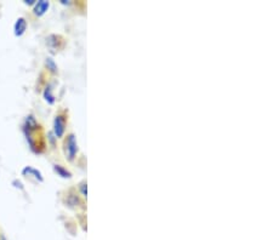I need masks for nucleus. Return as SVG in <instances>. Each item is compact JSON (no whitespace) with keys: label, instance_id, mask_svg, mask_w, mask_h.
<instances>
[{"label":"nucleus","instance_id":"1","mask_svg":"<svg viewBox=\"0 0 273 240\" xmlns=\"http://www.w3.org/2000/svg\"><path fill=\"white\" fill-rule=\"evenodd\" d=\"M76 153H77L76 139H74L73 135H71L68 136V138H67L66 141V154L69 160H72V159L74 158V155H76Z\"/></svg>","mask_w":273,"mask_h":240},{"label":"nucleus","instance_id":"2","mask_svg":"<svg viewBox=\"0 0 273 240\" xmlns=\"http://www.w3.org/2000/svg\"><path fill=\"white\" fill-rule=\"evenodd\" d=\"M65 126H66V119L62 116H57L55 119V135L56 137H62L63 133H65Z\"/></svg>","mask_w":273,"mask_h":240},{"label":"nucleus","instance_id":"3","mask_svg":"<svg viewBox=\"0 0 273 240\" xmlns=\"http://www.w3.org/2000/svg\"><path fill=\"white\" fill-rule=\"evenodd\" d=\"M26 28H27V21L23 17L18 18L17 21H16L15 27H13V29H15V35L16 37H21L22 34H23L24 32H26Z\"/></svg>","mask_w":273,"mask_h":240},{"label":"nucleus","instance_id":"4","mask_svg":"<svg viewBox=\"0 0 273 240\" xmlns=\"http://www.w3.org/2000/svg\"><path fill=\"white\" fill-rule=\"evenodd\" d=\"M50 4L49 1H45V0H41V1H38V4L35 5L34 12L37 16H43L44 13L46 12L47 9H49Z\"/></svg>","mask_w":273,"mask_h":240},{"label":"nucleus","instance_id":"5","mask_svg":"<svg viewBox=\"0 0 273 240\" xmlns=\"http://www.w3.org/2000/svg\"><path fill=\"white\" fill-rule=\"evenodd\" d=\"M22 174L23 175H28V176H33V177H35L39 182H41L43 181V177H41V174L38 171V170L32 169V167L27 166L26 169H23V171H22Z\"/></svg>","mask_w":273,"mask_h":240},{"label":"nucleus","instance_id":"6","mask_svg":"<svg viewBox=\"0 0 273 240\" xmlns=\"http://www.w3.org/2000/svg\"><path fill=\"white\" fill-rule=\"evenodd\" d=\"M55 170H56L57 174H60L61 176H62V177H68V175H69L68 172H67L66 170H63L62 167H61L60 165H56V166H55Z\"/></svg>","mask_w":273,"mask_h":240},{"label":"nucleus","instance_id":"7","mask_svg":"<svg viewBox=\"0 0 273 240\" xmlns=\"http://www.w3.org/2000/svg\"><path fill=\"white\" fill-rule=\"evenodd\" d=\"M46 65L47 67H49V68H51V71H56V66H55V63H54V61L51 60V58H47V61H46Z\"/></svg>","mask_w":273,"mask_h":240},{"label":"nucleus","instance_id":"8","mask_svg":"<svg viewBox=\"0 0 273 240\" xmlns=\"http://www.w3.org/2000/svg\"><path fill=\"white\" fill-rule=\"evenodd\" d=\"M44 95H45V97H46V101H47V100H49V102H50V103L54 102V97H52V95L50 94V89H49V88L46 89V90H45V94H44Z\"/></svg>","mask_w":273,"mask_h":240},{"label":"nucleus","instance_id":"9","mask_svg":"<svg viewBox=\"0 0 273 240\" xmlns=\"http://www.w3.org/2000/svg\"><path fill=\"white\" fill-rule=\"evenodd\" d=\"M26 4L32 5V4H34V1H33V0H29V1H26Z\"/></svg>","mask_w":273,"mask_h":240}]
</instances>
